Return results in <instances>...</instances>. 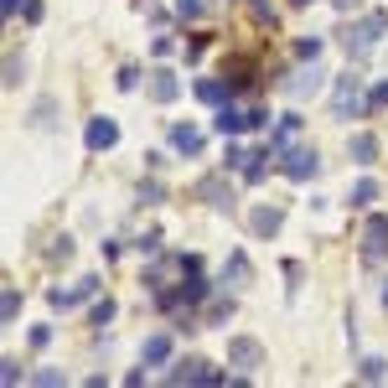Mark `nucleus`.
Instances as JSON below:
<instances>
[{"mask_svg": "<svg viewBox=\"0 0 388 388\" xmlns=\"http://www.w3.org/2000/svg\"><path fill=\"white\" fill-rule=\"evenodd\" d=\"M368 109L378 114V109H388V78H378V83L368 88Z\"/></svg>", "mask_w": 388, "mask_h": 388, "instance_id": "4be33fe9", "label": "nucleus"}, {"mask_svg": "<svg viewBox=\"0 0 388 388\" xmlns=\"http://www.w3.org/2000/svg\"><path fill=\"white\" fill-rule=\"evenodd\" d=\"M331 114H337V119L373 114V109H368V93H363V78H357V73H342V78H337V88H331Z\"/></svg>", "mask_w": 388, "mask_h": 388, "instance_id": "f257e3e1", "label": "nucleus"}, {"mask_svg": "<svg viewBox=\"0 0 388 388\" xmlns=\"http://www.w3.org/2000/svg\"><path fill=\"white\" fill-rule=\"evenodd\" d=\"M321 88H326V73H321L316 62H311V68H300V73H290V78H285V93H290L296 104H300V99H316Z\"/></svg>", "mask_w": 388, "mask_h": 388, "instance_id": "7ed1b4c3", "label": "nucleus"}, {"mask_svg": "<svg viewBox=\"0 0 388 388\" xmlns=\"http://www.w3.org/2000/svg\"><path fill=\"white\" fill-rule=\"evenodd\" d=\"M145 93H151L155 104H176V99H181V78L171 73V68H155L151 83H145Z\"/></svg>", "mask_w": 388, "mask_h": 388, "instance_id": "1a4fd4ad", "label": "nucleus"}, {"mask_svg": "<svg viewBox=\"0 0 388 388\" xmlns=\"http://www.w3.org/2000/svg\"><path fill=\"white\" fill-rule=\"evenodd\" d=\"M368 202H378V181H373V176H363L352 186V207H368Z\"/></svg>", "mask_w": 388, "mask_h": 388, "instance_id": "aec40b11", "label": "nucleus"}, {"mask_svg": "<svg viewBox=\"0 0 388 388\" xmlns=\"http://www.w3.org/2000/svg\"><path fill=\"white\" fill-rule=\"evenodd\" d=\"M357 244H363V259L368 264L383 259V254H388V212H373V218L363 223V238H357Z\"/></svg>", "mask_w": 388, "mask_h": 388, "instance_id": "f03ea898", "label": "nucleus"}, {"mask_svg": "<svg viewBox=\"0 0 388 388\" xmlns=\"http://www.w3.org/2000/svg\"><path fill=\"white\" fill-rule=\"evenodd\" d=\"M249 11H254L259 26H275V6H270V0H249Z\"/></svg>", "mask_w": 388, "mask_h": 388, "instance_id": "393cba45", "label": "nucleus"}, {"mask_svg": "<svg viewBox=\"0 0 388 388\" xmlns=\"http://www.w3.org/2000/svg\"><path fill=\"white\" fill-rule=\"evenodd\" d=\"M202 52H207V32H197L192 42H186V62H197V57H202Z\"/></svg>", "mask_w": 388, "mask_h": 388, "instance_id": "c756f323", "label": "nucleus"}, {"mask_svg": "<svg viewBox=\"0 0 388 388\" xmlns=\"http://www.w3.org/2000/svg\"><path fill=\"white\" fill-rule=\"evenodd\" d=\"M357 378H363V383H383L388 378V363H383V357H363V363H357Z\"/></svg>", "mask_w": 388, "mask_h": 388, "instance_id": "dca6fc26", "label": "nucleus"}, {"mask_svg": "<svg viewBox=\"0 0 388 388\" xmlns=\"http://www.w3.org/2000/svg\"><path fill=\"white\" fill-rule=\"evenodd\" d=\"M238 279V285H249V279H254V270H249V259H244V254H228V264H223V279Z\"/></svg>", "mask_w": 388, "mask_h": 388, "instance_id": "f3484780", "label": "nucleus"}, {"mask_svg": "<svg viewBox=\"0 0 388 388\" xmlns=\"http://www.w3.org/2000/svg\"><path fill=\"white\" fill-rule=\"evenodd\" d=\"M300 125H305L300 114H279V119H275V135H270V140H275V151H290V145L300 140Z\"/></svg>", "mask_w": 388, "mask_h": 388, "instance_id": "4468645a", "label": "nucleus"}, {"mask_svg": "<svg viewBox=\"0 0 388 388\" xmlns=\"http://www.w3.org/2000/svg\"><path fill=\"white\" fill-rule=\"evenodd\" d=\"M244 151H238V145H228V151H223V171H244Z\"/></svg>", "mask_w": 388, "mask_h": 388, "instance_id": "bb28decb", "label": "nucleus"}, {"mask_svg": "<svg viewBox=\"0 0 388 388\" xmlns=\"http://www.w3.org/2000/svg\"><path fill=\"white\" fill-rule=\"evenodd\" d=\"M21 73H26V68H21V57H6V88H16V83H21Z\"/></svg>", "mask_w": 388, "mask_h": 388, "instance_id": "2f4dec72", "label": "nucleus"}, {"mask_svg": "<svg viewBox=\"0 0 388 388\" xmlns=\"http://www.w3.org/2000/svg\"><path fill=\"white\" fill-rule=\"evenodd\" d=\"M135 249H140V254H151V259H155V254H160V233H140V238H135Z\"/></svg>", "mask_w": 388, "mask_h": 388, "instance_id": "c85d7f7f", "label": "nucleus"}, {"mask_svg": "<svg viewBox=\"0 0 388 388\" xmlns=\"http://www.w3.org/2000/svg\"><path fill=\"white\" fill-rule=\"evenodd\" d=\"M228 316H233V300H212L207 305V326H223Z\"/></svg>", "mask_w": 388, "mask_h": 388, "instance_id": "b1692460", "label": "nucleus"}, {"mask_svg": "<svg viewBox=\"0 0 388 388\" xmlns=\"http://www.w3.org/2000/svg\"><path fill=\"white\" fill-rule=\"evenodd\" d=\"M0 11H6V16H16V11H26V0H0Z\"/></svg>", "mask_w": 388, "mask_h": 388, "instance_id": "c9c22d12", "label": "nucleus"}, {"mask_svg": "<svg viewBox=\"0 0 388 388\" xmlns=\"http://www.w3.org/2000/svg\"><path fill=\"white\" fill-rule=\"evenodd\" d=\"M202 373H207V363H197V357H181V363L166 373V383H202Z\"/></svg>", "mask_w": 388, "mask_h": 388, "instance_id": "2eb2a0df", "label": "nucleus"}, {"mask_svg": "<svg viewBox=\"0 0 388 388\" xmlns=\"http://www.w3.org/2000/svg\"><path fill=\"white\" fill-rule=\"evenodd\" d=\"M212 130H218V135H244V130H249V109H238L233 99L218 104V114H212Z\"/></svg>", "mask_w": 388, "mask_h": 388, "instance_id": "9d476101", "label": "nucleus"}, {"mask_svg": "<svg viewBox=\"0 0 388 388\" xmlns=\"http://www.w3.org/2000/svg\"><path fill=\"white\" fill-rule=\"evenodd\" d=\"M166 357H171V337H145V363H166Z\"/></svg>", "mask_w": 388, "mask_h": 388, "instance_id": "a211bd4d", "label": "nucleus"}, {"mask_svg": "<svg viewBox=\"0 0 388 388\" xmlns=\"http://www.w3.org/2000/svg\"><path fill=\"white\" fill-rule=\"evenodd\" d=\"M114 311H119V305H114L109 296H104V300H93V311H88V316H93V326H109V321H114Z\"/></svg>", "mask_w": 388, "mask_h": 388, "instance_id": "412c9836", "label": "nucleus"}, {"mask_svg": "<svg viewBox=\"0 0 388 388\" xmlns=\"http://www.w3.org/2000/svg\"><path fill=\"white\" fill-rule=\"evenodd\" d=\"M16 311H21V290H16V285H6V296H0V321L11 326V321H16Z\"/></svg>", "mask_w": 388, "mask_h": 388, "instance_id": "6ab92c4d", "label": "nucleus"}, {"mask_svg": "<svg viewBox=\"0 0 388 388\" xmlns=\"http://www.w3.org/2000/svg\"><path fill=\"white\" fill-rule=\"evenodd\" d=\"M279 223H285V212H279V207H254V212H249L254 238H275V233H279Z\"/></svg>", "mask_w": 388, "mask_h": 388, "instance_id": "ddd939ff", "label": "nucleus"}, {"mask_svg": "<svg viewBox=\"0 0 388 388\" xmlns=\"http://www.w3.org/2000/svg\"><path fill=\"white\" fill-rule=\"evenodd\" d=\"M249 130H270V109H249Z\"/></svg>", "mask_w": 388, "mask_h": 388, "instance_id": "f704fd0d", "label": "nucleus"}, {"mask_svg": "<svg viewBox=\"0 0 388 388\" xmlns=\"http://www.w3.org/2000/svg\"><path fill=\"white\" fill-rule=\"evenodd\" d=\"M347 155H352V166H373V160H378V135L357 130V135L347 140Z\"/></svg>", "mask_w": 388, "mask_h": 388, "instance_id": "f8f14e48", "label": "nucleus"}, {"mask_svg": "<svg viewBox=\"0 0 388 388\" xmlns=\"http://www.w3.org/2000/svg\"><path fill=\"white\" fill-rule=\"evenodd\" d=\"M264 363V347L254 342V337H228V368H244V373H254Z\"/></svg>", "mask_w": 388, "mask_h": 388, "instance_id": "20e7f679", "label": "nucleus"}, {"mask_svg": "<svg viewBox=\"0 0 388 388\" xmlns=\"http://www.w3.org/2000/svg\"><path fill=\"white\" fill-rule=\"evenodd\" d=\"M296 57H300V62H316V57H321V36H300V42H296Z\"/></svg>", "mask_w": 388, "mask_h": 388, "instance_id": "5701e85b", "label": "nucleus"}, {"mask_svg": "<svg viewBox=\"0 0 388 388\" xmlns=\"http://www.w3.org/2000/svg\"><path fill=\"white\" fill-rule=\"evenodd\" d=\"M279 171H285L290 181H311L316 171H321V155H316V145H311V151H305V145H300V151H290V155H285V166H279Z\"/></svg>", "mask_w": 388, "mask_h": 388, "instance_id": "0eeeda50", "label": "nucleus"}, {"mask_svg": "<svg viewBox=\"0 0 388 388\" xmlns=\"http://www.w3.org/2000/svg\"><path fill=\"white\" fill-rule=\"evenodd\" d=\"M383 305H388V290H383Z\"/></svg>", "mask_w": 388, "mask_h": 388, "instance_id": "4c0bfd02", "label": "nucleus"}, {"mask_svg": "<svg viewBox=\"0 0 388 388\" xmlns=\"http://www.w3.org/2000/svg\"><path fill=\"white\" fill-rule=\"evenodd\" d=\"M0 368H6V373H0V378H6V388L26 378V373H21V363H16V357H6V363H0Z\"/></svg>", "mask_w": 388, "mask_h": 388, "instance_id": "7c9ffc66", "label": "nucleus"}, {"mask_svg": "<svg viewBox=\"0 0 388 388\" xmlns=\"http://www.w3.org/2000/svg\"><path fill=\"white\" fill-rule=\"evenodd\" d=\"M114 83H119V88H135V83H140V68H119Z\"/></svg>", "mask_w": 388, "mask_h": 388, "instance_id": "72a5a7b5", "label": "nucleus"}, {"mask_svg": "<svg viewBox=\"0 0 388 388\" xmlns=\"http://www.w3.org/2000/svg\"><path fill=\"white\" fill-rule=\"evenodd\" d=\"M171 151L176 155H202V130H192V125H171Z\"/></svg>", "mask_w": 388, "mask_h": 388, "instance_id": "9b49d317", "label": "nucleus"}, {"mask_svg": "<svg viewBox=\"0 0 388 388\" xmlns=\"http://www.w3.org/2000/svg\"><path fill=\"white\" fill-rule=\"evenodd\" d=\"M32 383H42V388H57V383H68V378H62L57 368H36V373H32Z\"/></svg>", "mask_w": 388, "mask_h": 388, "instance_id": "a878e982", "label": "nucleus"}, {"mask_svg": "<svg viewBox=\"0 0 388 388\" xmlns=\"http://www.w3.org/2000/svg\"><path fill=\"white\" fill-rule=\"evenodd\" d=\"M290 6H311V0H290Z\"/></svg>", "mask_w": 388, "mask_h": 388, "instance_id": "e433bc0d", "label": "nucleus"}, {"mask_svg": "<svg viewBox=\"0 0 388 388\" xmlns=\"http://www.w3.org/2000/svg\"><path fill=\"white\" fill-rule=\"evenodd\" d=\"M383 32H388V16H383V11H378V16H368V21H363V26H357V32H352V36H347V47H352V52H357V57H363V52H368V47H378V42H383Z\"/></svg>", "mask_w": 388, "mask_h": 388, "instance_id": "39448f33", "label": "nucleus"}, {"mask_svg": "<svg viewBox=\"0 0 388 388\" xmlns=\"http://www.w3.org/2000/svg\"><path fill=\"white\" fill-rule=\"evenodd\" d=\"M197 197H202V202H212L218 212H233V207H238L233 186L223 181V176H202V181H197Z\"/></svg>", "mask_w": 388, "mask_h": 388, "instance_id": "423d86ee", "label": "nucleus"}, {"mask_svg": "<svg viewBox=\"0 0 388 388\" xmlns=\"http://www.w3.org/2000/svg\"><path fill=\"white\" fill-rule=\"evenodd\" d=\"M160 197H166V192H160V181H140V202H145V207H155Z\"/></svg>", "mask_w": 388, "mask_h": 388, "instance_id": "cd10ccee", "label": "nucleus"}, {"mask_svg": "<svg viewBox=\"0 0 388 388\" xmlns=\"http://www.w3.org/2000/svg\"><path fill=\"white\" fill-rule=\"evenodd\" d=\"M83 140H88V151L93 155H99V151H114V145H119V125H114V119H88V130H83Z\"/></svg>", "mask_w": 388, "mask_h": 388, "instance_id": "6e6552de", "label": "nucleus"}, {"mask_svg": "<svg viewBox=\"0 0 388 388\" xmlns=\"http://www.w3.org/2000/svg\"><path fill=\"white\" fill-rule=\"evenodd\" d=\"M176 16H181V21H192V16H202V0H176Z\"/></svg>", "mask_w": 388, "mask_h": 388, "instance_id": "473e14b6", "label": "nucleus"}]
</instances>
